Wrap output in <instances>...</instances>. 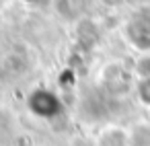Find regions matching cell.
Listing matches in <instances>:
<instances>
[{
	"instance_id": "cell-1",
	"label": "cell",
	"mask_w": 150,
	"mask_h": 146,
	"mask_svg": "<svg viewBox=\"0 0 150 146\" xmlns=\"http://www.w3.org/2000/svg\"><path fill=\"white\" fill-rule=\"evenodd\" d=\"M127 146H150V121L138 119L127 128Z\"/></svg>"
},
{
	"instance_id": "cell-2",
	"label": "cell",
	"mask_w": 150,
	"mask_h": 146,
	"mask_svg": "<svg viewBox=\"0 0 150 146\" xmlns=\"http://www.w3.org/2000/svg\"><path fill=\"white\" fill-rule=\"evenodd\" d=\"M121 125H105L97 136V146H127V140L117 142V132Z\"/></svg>"
},
{
	"instance_id": "cell-3",
	"label": "cell",
	"mask_w": 150,
	"mask_h": 146,
	"mask_svg": "<svg viewBox=\"0 0 150 146\" xmlns=\"http://www.w3.org/2000/svg\"><path fill=\"white\" fill-rule=\"evenodd\" d=\"M132 72H134V76H136L140 82H144V80H150V54H144V56H140V58L134 62V68H132Z\"/></svg>"
},
{
	"instance_id": "cell-4",
	"label": "cell",
	"mask_w": 150,
	"mask_h": 146,
	"mask_svg": "<svg viewBox=\"0 0 150 146\" xmlns=\"http://www.w3.org/2000/svg\"><path fill=\"white\" fill-rule=\"evenodd\" d=\"M17 146H35V142L31 140V136L25 134V136H19L17 138Z\"/></svg>"
},
{
	"instance_id": "cell-5",
	"label": "cell",
	"mask_w": 150,
	"mask_h": 146,
	"mask_svg": "<svg viewBox=\"0 0 150 146\" xmlns=\"http://www.w3.org/2000/svg\"><path fill=\"white\" fill-rule=\"evenodd\" d=\"M41 146H56V144H41Z\"/></svg>"
},
{
	"instance_id": "cell-6",
	"label": "cell",
	"mask_w": 150,
	"mask_h": 146,
	"mask_svg": "<svg viewBox=\"0 0 150 146\" xmlns=\"http://www.w3.org/2000/svg\"><path fill=\"white\" fill-rule=\"evenodd\" d=\"M148 115H150V107H148Z\"/></svg>"
}]
</instances>
